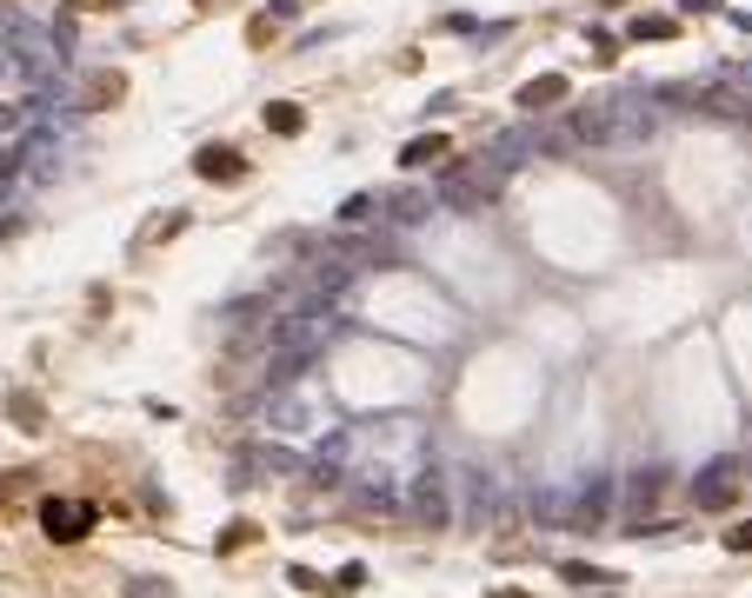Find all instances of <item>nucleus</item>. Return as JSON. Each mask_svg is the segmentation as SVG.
<instances>
[{"mask_svg":"<svg viewBox=\"0 0 752 598\" xmlns=\"http://www.w3.org/2000/svg\"><path fill=\"white\" fill-rule=\"evenodd\" d=\"M740 499V459H720V466H706L700 479H693V506L700 513H720V506H733Z\"/></svg>","mask_w":752,"mask_h":598,"instance_id":"obj_1","label":"nucleus"},{"mask_svg":"<svg viewBox=\"0 0 752 598\" xmlns=\"http://www.w3.org/2000/svg\"><path fill=\"white\" fill-rule=\"evenodd\" d=\"M413 513L433 519V526L453 519V506H447V479H440V473H413Z\"/></svg>","mask_w":752,"mask_h":598,"instance_id":"obj_2","label":"nucleus"},{"mask_svg":"<svg viewBox=\"0 0 752 598\" xmlns=\"http://www.w3.org/2000/svg\"><path fill=\"white\" fill-rule=\"evenodd\" d=\"M87 526H93V506H80V499L47 506V539H87Z\"/></svg>","mask_w":752,"mask_h":598,"instance_id":"obj_3","label":"nucleus"},{"mask_svg":"<svg viewBox=\"0 0 752 598\" xmlns=\"http://www.w3.org/2000/svg\"><path fill=\"white\" fill-rule=\"evenodd\" d=\"M660 493H666V473H660V466H653V473H633L626 506H633V513H653V506H660Z\"/></svg>","mask_w":752,"mask_h":598,"instance_id":"obj_4","label":"nucleus"},{"mask_svg":"<svg viewBox=\"0 0 752 598\" xmlns=\"http://www.w3.org/2000/svg\"><path fill=\"white\" fill-rule=\"evenodd\" d=\"M613 513V479H593L586 493H580V526H600Z\"/></svg>","mask_w":752,"mask_h":598,"instance_id":"obj_5","label":"nucleus"},{"mask_svg":"<svg viewBox=\"0 0 752 598\" xmlns=\"http://www.w3.org/2000/svg\"><path fill=\"white\" fill-rule=\"evenodd\" d=\"M33 80V67H27V53H13V47H0V100L7 93H20Z\"/></svg>","mask_w":752,"mask_h":598,"instance_id":"obj_6","label":"nucleus"},{"mask_svg":"<svg viewBox=\"0 0 752 598\" xmlns=\"http://www.w3.org/2000/svg\"><path fill=\"white\" fill-rule=\"evenodd\" d=\"M200 173H207V180H240V153L207 146V153H200Z\"/></svg>","mask_w":752,"mask_h":598,"instance_id":"obj_7","label":"nucleus"},{"mask_svg":"<svg viewBox=\"0 0 752 598\" xmlns=\"http://www.w3.org/2000/svg\"><path fill=\"white\" fill-rule=\"evenodd\" d=\"M360 579H367V572H360V566H340V572H333V586H327V592H360Z\"/></svg>","mask_w":752,"mask_h":598,"instance_id":"obj_8","label":"nucleus"},{"mask_svg":"<svg viewBox=\"0 0 752 598\" xmlns=\"http://www.w3.org/2000/svg\"><path fill=\"white\" fill-rule=\"evenodd\" d=\"M427 160H440V140H413L407 146V166H427Z\"/></svg>","mask_w":752,"mask_h":598,"instance_id":"obj_9","label":"nucleus"},{"mask_svg":"<svg viewBox=\"0 0 752 598\" xmlns=\"http://www.w3.org/2000/svg\"><path fill=\"white\" fill-rule=\"evenodd\" d=\"M393 220H427V200H420V193H407V200H393Z\"/></svg>","mask_w":752,"mask_h":598,"instance_id":"obj_10","label":"nucleus"},{"mask_svg":"<svg viewBox=\"0 0 752 598\" xmlns=\"http://www.w3.org/2000/svg\"><path fill=\"white\" fill-rule=\"evenodd\" d=\"M367 213H373V200H367V193H360V200H347V206H340V220H347V226H360V220H367Z\"/></svg>","mask_w":752,"mask_h":598,"instance_id":"obj_11","label":"nucleus"},{"mask_svg":"<svg viewBox=\"0 0 752 598\" xmlns=\"http://www.w3.org/2000/svg\"><path fill=\"white\" fill-rule=\"evenodd\" d=\"M726 546H733V553H752V526H740V533H726Z\"/></svg>","mask_w":752,"mask_h":598,"instance_id":"obj_12","label":"nucleus"},{"mask_svg":"<svg viewBox=\"0 0 752 598\" xmlns=\"http://www.w3.org/2000/svg\"><path fill=\"white\" fill-rule=\"evenodd\" d=\"M686 7H700V13H706V7H720V0H686Z\"/></svg>","mask_w":752,"mask_h":598,"instance_id":"obj_13","label":"nucleus"}]
</instances>
